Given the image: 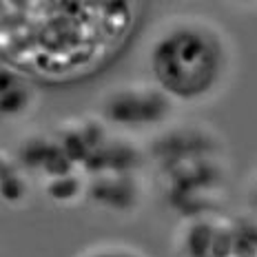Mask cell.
I'll return each mask as SVG.
<instances>
[{"instance_id":"3957f363","label":"cell","mask_w":257,"mask_h":257,"mask_svg":"<svg viewBox=\"0 0 257 257\" xmlns=\"http://www.w3.org/2000/svg\"><path fill=\"white\" fill-rule=\"evenodd\" d=\"M213 231L215 226L208 222H195L189 228L184 237V246H186V253L191 257H204L211 255V242H213Z\"/></svg>"},{"instance_id":"277c9868","label":"cell","mask_w":257,"mask_h":257,"mask_svg":"<svg viewBox=\"0 0 257 257\" xmlns=\"http://www.w3.org/2000/svg\"><path fill=\"white\" fill-rule=\"evenodd\" d=\"M233 257H257V226L233 228Z\"/></svg>"},{"instance_id":"5b68a950","label":"cell","mask_w":257,"mask_h":257,"mask_svg":"<svg viewBox=\"0 0 257 257\" xmlns=\"http://www.w3.org/2000/svg\"><path fill=\"white\" fill-rule=\"evenodd\" d=\"M211 255L213 257H233V228L215 226L211 242Z\"/></svg>"},{"instance_id":"6da1fadb","label":"cell","mask_w":257,"mask_h":257,"mask_svg":"<svg viewBox=\"0 0 257 257\" xmlns=\"http://www.w3.org/2000/svg\"><path fill=\"white\" fill-rule=\"evenodd\" d=\"M140 5L0 3V62L47 82L102 69L126 45Z\"/></svg>"},{"instance_id":"8992f818","label":"cell","mask_w":257,"mask_h":257,"mask_svg":"<svg viewBox=\"0 0 257 257\" xmlns=\"http://www.w3.org/2000/svg\"><path fill=\"white\" fill-rule=\"evenodd\" d=\"M91 257H136V255L128 253V250H122V248H106V250H98V253Z\"/></svg>"},{"instance_id":"7a4b0ae2","label":"cell","mask_w":257,"mask_h":257,"mask_svg":"<svg viewBox=\"0 0 257 257\" xmlns=\"http://www.w3.org/2000/svg\"><path fill=\"white\" fill-rule=\"evenodd\" d=\"M153 73L178 98L206 95L222 78L224 49L213 31L200 23L173 27L153 47Z\"/></svg>"},{"instance_id":"52a82bcc","label":"cell","mask_w":257,"mask_h":257,"mask_svg":"<svg viewBox=\"0 0 257 257\" xmlns=\"http://www.w3.org/2000/svg\"><path fill=\"white\" fill-rule=\"evenodd\" d=\"M204 257H213V255H204Z\"/></svg>"}]
</instances>
